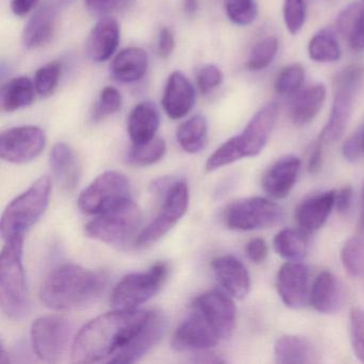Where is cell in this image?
<instances>
[{
  "instance_id": "f6af8a7d",
  "label": "cell",
  "mask_w": 364,
  "mask_h": 364,
  "mask_svg": "<svg viewBox=\"0 0 364 364\" xmlns=\"http://www.w3.org/2000/svg\"><path fill=\"white\" fill-rule=\"evenodd\" d=\"M343 156L347 161H357L362 155L364 154L363 136L362 131H358L357 133L351 135L343 144Z\"/></svg>"
},
{
  "instance_id": "6da1fadb",
  "label": "cell",
  "mask_w": 364,
  "mask_h": 364,
  "mask_svg": "<svg viewBox=\"0 0 364 364\" xmlns=\"http://www.w3.org/2000/svg\"><path fill=\"white\" fill-rule=\"evenodd\" d=\"M149 310H114L84 326L72 343L74 363H124Z\"/></svg>"
},
{
  "instance_id": "1f68e13d",
  "label": "cell",
  "mask_w": 364,
  "mask_h": 364,
  "mask_svg": "<svg viewBox=\"0 0 364 364\" xmlns=\"http://www.w3.org/2000/svg\"><path fill=\"white\" fill-rule=\"evenodd\" d=\"M309 56L315 63H334L341 57V48L336 36L327 29L318 31L311 39Z\"/></svg>"
},
{
  "instance_id": "681fc988",
  "label": "cell",
  "mask_w": 364,
  "mask_h": 364,
  "mask_svg": "<svg viewBox=\"0 0 364 364\" xmlns=\"http://www.w3.org/2000/svg\"><path fill=\"white\" fill-rule=\"evenodd\" d=\"M321 141L314 142L311 146L310 155H309L308 169L310 173L316 174L321 169L323 165V149Z\"/></svg>"
},
{
  "instance_id": "836d02e7",
  "label": "cell",
  "mask_w": 364,
  "mask_h": 364,
  "mask_svg": "<svg viewBox=\"0 0 364 364\" xmlns=\"http://www.w3.org/2000/svg\"><path fill=\"white\" fill-rule=\"evenodd\" d=\"M341 261L351 276H360L364 269V232L357 234L346 240L342 251Z\"/></svg>"
},
{
  "instance_id": "2e32d148",
  "label": "cell",
  "mask_w": 364,
  "mask_h": 364,
  "mask_svg": "<svg viewBox=\"0 0 364 364\" xmlns=\"http://www.w3.org/2000/svg\"><path fill=\"white\" fill-rule=\"evenodd\" d=\"M73 0H48L31 16L23 31L22 41L29 50L41 48L50 42L59 16Z\"/></svg>"
},
{
  "instance_id": "d590c367",
  "label": "cell",
  "mask_w": 364,
  "mask_h": 364,
  "mask_svg": "<svg viewBox=\"0 0 364 364\" xmlns=\"http://www.w3.org/2000/svg\"><path fill=\"white\" fill-rule=\"evenodd\" d=\"M304 69L300 65L284 68L277 76L274 90L281 95H295L301 89L304 82Z\"/></svg>"
},
{
  "instance_id": "ac0fdd59",
  "label": "cell",
  "mask_w": 364,
  "mask_h": 364,
  "mask_svg": "<svg viewBox=\"0 0 364 364\" xmlns=\"http://www.w3.org/2000/svg\"><path fill=\"white\" fill-rule=\"evenodd\" d=\"M213 272L219 284L236 299H244L250 291V276L246 266L233 255H223L212 262Z\"/></svg>"
},
{
  "instance_id": "8fae6325",
  "label": "cell",
  "mask_w": 364,
  "mask_h": 364,
  "mask_svg": "<svg viewBox=\"0 0 364 364\" xmlns=\"http://www.w3.org/2000/svg\"><path fill=\"white\" fill-rule=\"evenodd\" d=\"M73 332L71 321L58 315H48L36 319L31 326V346L38 358L46 362L61 359Z\"/></svg>"
},
{
  "instance_id": "74e56055",
  "label": "cell",
  "mask_w": 364,
  "mask_h": 364,
  "mask_svg": "<svg viewBox=\"0 0 364 364\" xmlns=\"http://www.w3.org/2000/svg\"><path fill=\"white\" fill-rule=\"evenodd\" d=\"M225 8L230 21L240 26L250 25L257 18L255 0H225Z\"/></svg>"
},
{
  "instance_id": "ab89813d",
  "label": "cell",
  "mask_w": 364,
  "mask_h": 364,
  "mask_svg": "<svg viewBox=\"0 0 364 364\" xmlns=\"http://www.w3.org/2000/svg\"><path fill=\"white\" fill-rule=\"evenodd\" d=\"M283 18L285 26L291 35H297L306 18V6L304 0H284L283 6Z\"/></svg>"
},
{
  "instance_id": "83f0119b",
  "label": "cell",
  "mask_w": 364,
  "mask_h": 364,
  "mask_svg": "<svg viewBox=\"0 0 364 364\" xmlns=\"http://www.w3.org/2000/svg\"><path fill=\"white\" fill-rule=\"evenodd\" d=\"M326 87L313 85L296 97L291 107V118L295 124L306 125L314 120L326 101Z\"/></svg>"
},
{
  "instance_id": "ba28073f",
  "label": "cell",
  "mask_w": 364,
  "mask_h": 364,
  "mask_svg": "<svg viewBox=\"0 0 364 364\" xmlns=\"http://www.w3.org/2000/svg\"><path fill=\"white\" fill-rule=\"evenodd\" d=\"M168 272L167 264L159 262L148 272L123 277L112 291V308L114 310H136L159 293L167 279Z\"/></svg>"
},
{
  "instance_id": "4dcf8cb0",
  "label": "cell",
  "mask_w": 364,
  "mask_h": 364,
  "mask_svg": "<svg viewBox=\"0 0 364 364\" xmlns=\"http://www.w3.org/2000/svg\"><path fill=\"white\" fill-rule=\"evenodd\" d=\"M276 252L289 261H299L308 251V238L301 230L285 229L274 238Z\"/></svg>"
},
{
  "instance_id": "30bf717a",
  "label": "cell",
  "mask_w": 364,
  "mask_h": 364,
  "mask_svg": "<svg viewBox=\"0 0 364 364\" xmlns=\"http://www.w3.org/2000/svg\"><path fill=\"white\" fill-rule=\"evenodd\" d=\"M131 184L124 174L106 171L97 176L78 197V208L87 215H99L131 199Z\"/></svg>"
},
{
  "instance_id": "484cf974",
  "label": "cell",
  "mask_w": 364,
  "mask_h": 364,
  "mask_svg": "<svg viewBox=\"0 0 364 364\" xmlns=\"http://www.w3.org/2000/svg\"><path fill=\"white\" fill-rule=\"evenodd\" d=\"M149 57L140 48L121 50L110 65L112 77L124 84L139 82L148 71Z\"/></svg>"
},
{
  "instance_id": "60d3db41",
  "label": "cell",
  "mask_w": 364,
  "mask_h": 364,
  "mask_svg": "<svg viewBox=\"0 0 364 364\" xmlns=\"http://www.w3.org/2000/svg\"><path fill=\"white\" fill-rule=\"evenodd\" d=\"M351 346L355 357L364 363V310L353 308L349 314Z\"/></svg>"
},
{
  "instance_id": "5bb4252c",
  "label": "cell",
  "mask_w": 364,
  "mask_h": 364,
  "mask_svg": "<svg viewBox=\"0 0 364 364\" xmlns=\"http://www.w3.org/2000/svg\"><path fill=\"white\" fill-rule=\"evenodd\" d=\"M193 310L203 315L221 340L231 336L236 323V306L231 297L217 289L206 291L193 302Z\"/></svg>"
},
{
  "instance_id": "9a60e30c",
  "label": "cell",
  "mask_w": 364,
  "mask_h": 364,
  "mask_svg": "<svg viewBox=\"0 0 364 364\" xmlns=\"http://www.w3.org/2000/svg\"><path fill=\"white\" fill-rule=\"evenodd\" d=\"M277 291L283 304L299 309L310 301V272L298 261L283 264L277 276Z\"/></svg>"
},
{
  "instance_id": "b9f144b4",
  "label": "cell",
  "mask_w": 364,
  "mask_h": 364,
  "mask_svg": "<svg viewBox=\"0 0 364 364\" xmlns=\"http://www.w3.org/2000/svg\"><path fill=\"white\" fill-rule=\"evenodd\" d=\"M223 74L214 65H205L197 74V87L202 95H208L223 84Z\"/></svg>"
},
{
  "instance_id": "11a10c76",
  "label": "cell",
  "mask_w": 364,
  "mask_h": 364,
  "mask_svg": "<svg viewBox=\"0 0 364 364\" xmlns=\"http://www.w3.org/2000/svg\"><path fill=\"white\" fill-rule=\"evenodd\" d=\"M362 200H363V208H364V188H363V191H362Z\"/></svg>"
},
{
  "instance_id": "8992f818",
  "label": "cell",
  "mask_w": 364,
  "mask_h": 364,
  "mask_svg": "<svg viewBox=\"0 0 364 364\" xmlns=\"http://www.w3.org/2000/svg\"><path fill=\"white\" fill-rule=\"evenodd\" d=\"M363 80L364 69L360 65H349L336 74L333 80L331 114L319 135L321 144H333L342 137Z\"/></svg>"
},
{
  "instance_id": "bcb514c9",
  "label": "cell",
  "mask_w": 364,
  "mask_h": 364,
  "mask_svg": "<svg viewBox=\"0 0 364 364\" xmlns=\"http://www.w3.org/2000/svg\"><path fill=\"white\" fill-rule=\"evenodd\" d=\"M246 253L248 259L255 264H261L267 257L268 247L263 238H253L247 244Z\"/></svg>"
},
{
  "instance_id": "ee69618b",
  "label": "cell",
  "mask_w": 364,
  "mask_h": 364,
  "mask_svg": "<svg viewBox=\"0 0 364 364\" xmlns=\"http://www.w3.org/2000/svg\"><path fill=\"white\" fill-rule=\"evenodd\" d=\"M361 8V3H353L347 6V7L338 14V18H336V27H338V31H340L344 37L348 38L351 31H353Z\"/></svg>"
},
{
  "instance_id": "8d00e7d4",
  "label": "cell",
  "mask_w": 364,
  "mask_h": 364,
  "mask_svg": "<svg viewBox=\"0 0 364 364\" xmlns=\"http://www.w3.org/2000/svg\"><path fill=\"white\" fill-rule=\"evenodd\" d=\"M61 65L58 63H50L43 65L36 72L35 84L36 91L42 97H50L56 91L60 82Z\"/></svg>"
},
{
  "instance_id": "603a6c76",
  "label": "cell",
  "mask_w": 364,
  "mask_h": 364,
  "mask_svg": "<svg viewBox=\"0 0 364 364\" xmlns=\"http://www.w3.org/2000/svg\"><path fill=\"white\" fill-rule=\"evenodd\" d=\"M344 299L342 282L332 272H323L316 277L310 291V304L321 314L340 311Z\"/></svg>"
},
{
  "instance_id": "f5cc1de1",
  "label": "cell",
  "mask_w": 364,
  "mask_h": 364,
  "mask_svg": "<svg viewBox=\"0 0 364 364\" xmlns=\"http://www.w3.org/2000/svg\"><path fill=\"white\" fill-rule=\"evenodd\" d=\"M198 0H184V10L188 16H193L197 12Z\"/></svg>"
},
{
  "instance_id": "7a4b0ae2",
  "label": "cell",
  "mask_w": 364,
  "mask_h": 364,
  "mask_svg": "<svg viewBox=\"0 0 364 364\" xmlns=\"http://www.w3.org/2000/svg\"><path fill=\"white\" fill-rule=\"evenodd\" d=\"M106 284L107 277L103 272L65 264L46 277L40 289V299L53 310L78 308L100 297Z\"/></svg>"
},
{
  "instance_id": "db71d44e",
  "label": "cell",
  "mask_w": 364,
  "mask_h": 364,
  "mask_svg": "<svg viewBox=\"0 0 364 364\" xmlns=\"http://www.w3.org/2000/svg\"><path fill=\"white\" fill-rule=\"evenodd\" d=\"M362 131V136H363V146H364V127L361 129Z\"/></svg>"
},
{
  "instance_id": "4fadbf2b",
  "label": "cell",
  "mask_w": 364,
  "mask_h": 364,
  "mask_svg": "<svg viewBox=\"0 0 364 364\" xmlns=\"http://www.w3.org/2000/svg\"><path fill=\"white\" fill-rule=\"evenodd\" d=\"M46 144V134L40 127H12L0 136V156L8 163H29L43 152Z\"/></svg>"
},
{
  "instance_id": "d6a6232c",
  "label": "cell",
  "mask_w": 364,
  "mask_h": 364,
  "mask_svg": "<svg viewBox=\"0 0 364 364\" xmlns=\"http://www.w3.org/2000/svg\"><path fill=\"white\" fill-rule=\"evenodd\" d=\"M166 151L165 140L155 137L144 144H133L127 155V161L129 165L135 167H146L161 161L165 156Z\"/></svg>"
},
{
  "instance_id": "d4e9b609",
  "label": "cell",
  "mask_w": 364,
  "mask_h": 364,
  "mask_svg": "<svg viewBox=\"0 0 364 364\" xmlns=\"http://www.w3.org/2000/svg\"><path fill=\"white\" fill-rule=\"evenodd\" d=\"M161 124L159 109L150 102H142L132 110L127 119V132L133 144H144L155 138Z\"/></svg>"
},
{
  "instance_id": "44dd1931",
  "label": "cell",
  "mask_w": 364,
  "mask_h": 364,
  "mask_svg": "<svg viewBox=\"0 0 364 364\" xmlns=\"http://www.w3.org/2000/svg\"><path fill=\"white\" fill-rule=\"evenodd\" d=\"M336 191L317 193L304 199L296 210L300 230L306 234L314 233L323 227L336 208Z\"/></svg>"
},
{
  "instance_id": "f35d334b",
  "label": "cell",
  "mask_w": 364,
  "mask_h": 364,
  "mask_svg": "<svg viewBox=\"0 0 364 364\" xmlns=\"http://www.w3.org/2000/svg\"><path fill=\"white\" fill-rule=\"evenodd\" d=\"M122 107V95L114 87H106L102 90L95 106L93 119L101 121L118 112Z\"/></svg>"
},
{
  "instance_id": "e575fe53",
  "label": "cell",
  "mask_w": 364,
  "mask_h": 364,
  "mask_svg": "<svg viewBox=\"0 0 364 364\" xmlns=\"http://www.w3.org/2000/svg\"><path fill=\"white\" fill-rule=\"evenodd\" d=\"M279 41L276 37L265 38L257 42L251 50L247 61V69L250 71H262L274 61L278 53Z\"/></svg>"
},
{
  "instance_id": "52a82bcc",
  "label": "cell",
  "mask_w": 364,
  "mask_h": 364,
  "mask_svg": "<svg viewBox=\"0 0 364 364\" xmlns=\"http://www.w3.org/2000/svg\"><path fill=\"white\" fill-rule=\"evenodd\" d=\"M141 210L132 201L125 200L114 208L97 215L85 228L88 237L112 246L122 247L132 238L137 237L141 225Z\"/></svg>"
},
{
  "instance_id": "cb8c5ba5",
  "label": "cell",
  "mask_w": 364,
  "mask_h": 364,
  "mask_svg": "<svg viewBox=\"0 0 364 364\" xmlns=\"http://www.w3.org/2000/svg\"><path fill=\"white\" fill-rule=\"evenodd\" d=\"M50 167L63 191L67 193L75 191L82 178V166L71 146L63 142L55 144L50 152Z\"/></svg>"
},
{
  "instance_id": "d6986e66",
  "label": "cell",
  "mask_w": 364,
  "mask_h": 364,
  "mask_svg": "<svg viewBox=\"0 0 364 364\" xmlns=\"http://www.w3.org/2000/svg\"><path fill=\"white\" fill-rule=\"evenodd\" d=\"M196 103V91L188 78L182 72L176 71L168 78L164 90V110L173 120L184 118Z\"/></svg>"
},
{
  "instance_id": "ffe728a7",
  "label": "cell",
  "mask_w": 364,
  "mask_h": 364,
  "mask_svg": "<svg viewBox=\"0 0 364 364\" xmlns=\"http://www.w3.org/2000/svg\"><path fill=\"white\" fill-rule=\"evenodd\" d=\"M300 167L301 161L293 155L278 159L262 178L264 191L274 199H284L297 182Z\"/></svg>"
},
{
  "instance_id": "c3c4849f",
  "label": "cell",
  "mask_w": 364,
  "mask_h": 364,
  "mask_svg": "<svg viewBox=\"0 0 364 364\" xmlns=\"http://www.w3.org/2000/svg\"><path fill=\"white\" fill-rule=\"evenodd\" d=\"M176 46V39H174L173 33L167 27H164L159 31V44H157V50L161 58L166 59L173 52Z\"/></svg>"
},
{
  "instance_id": "7c38bea8",
  "label": "cell",
  "mask_w": 364,
  "mask_h": 364,
  "mask_svg": "<svg viewBox=\"0 0 364 364\" xmlns=\"http://www.w3.org/2000/svg\"><path fill=\"white\" fill-rule=\"evenodd\" d=\"M189 202L188 186L183 181L173 183L166 193L161 212L156 218L138 233L135 244L150 246L169 233L187 212Z\"/></svg>"
},
{
  "instance_id": "816d5d0a",
  "label": "cell",
  "mask_w": 364,
  "mask_h": 364,
  "mask_svg": "<svg viewBox=\"0 0 364 364\" xmlns=\"http://www.w3.org/2000/svg\"><path fill=\"white\" fill-rule=\"evenodd\" d=\"M39 0H11V10L16 16H26L37 7Z\"/></svg>"
},
{
  "instance_id": "7bdbcfd3",
  "label": "cell",
  "mask_w": 364,
  "mask_h": 364,
  "mask_svg": "<svg viewBox=\"0 0 364 364\" xmlns=\"http://www.w3.org/2000/svg\"><path fill=\"white\" fill-rule=\"evenodd\" d=\"M133 3V0H85L89 12L95 16H108L114 12L122 11Z\"/></svg>"
},
{
  "instance_id": "e0dca14e",
  "label": "cell",
  "mask_w": 364,
  "mask_h": 364,
  "mask_svg": "<svg viewBox=\"0 0 364 364\" xmlns=\"http://www.w3.org/2000/svg\"><path fill=\"white\" fill-rule=\"evenodd\" d=\"M220 341L203 315L191 309L189 316L176 329L172 344L178 350H204L216 346Z\"/></svg>"
},
{
  "instance_id": "3957f363",
  "label": "cell",
  "mask_w": 364,
  "mask_h": 364,
  "mask_svg": "<svg viewBox=\"0 0 364 364\" xmlns=\"http://www.w3.org/2000/svg\"><path fill=\"white\" fill-rule=\"evenodd\" d=\"M278 105L268 103L252 117L240 135L221 144L210 157L213 169H220L246 157L257 156L269 139L278 118Z\"/></svg>"
},
{
  "instance_id": "f1b7e54d",
  "label": "cell",
  "mask_w": 364,
  "mask_h": 364,
  "mask_svg": "<svg viewBox=\"0 0 364 364\" xmlns=\"http://www.w3.org/2000/svg\"><path fill=\"white\" fill-rule=\"evenodd\" d=\"M35 84L26 76L12 78L4 85L0 92V104L3 110L14 112L28 107L35 101Z\"/></svg>"
},
{
  "instance_id": "9c48e42d",
  "label": "cell",
  "mask_w": 364,
  "mask_h": 364,
  "mask_svg": "<svg viewBox=\"0 0 364 364\" xmlns=\"http://www.w3.org/2000/svg\"><path fill=\"white\" fill-rule=\"evenodd\" d=\"M281 206L266 198L253 197L230 204L225 212L227 227L236 231L268 229L282 223Z\"/></svg>"
},
{
  "instance_id": "5b68a950",
  "label": "cell",
  "mask_w": 364,
  "mask_h": 364,
  "mask_svg": "<svg viewBox=\"0 0 364 364\" xmlns=\"http://www.w3.org/2000/svg\"><path fill=\"white\" fill-rule=\"evenodd\" d=\"M50 193L52 181L48 176H41L7 206L0 223L5 242L24 237L25 232L36 225L48 210Z\"/></svg>"
},
{
  "instance_id": "7402d4cb",
  "label": "cell",
  "mask_w": 364,
  "mask_h": 364,
  "mask_svg": "<svg viewBox=\"0 0 364 364\" xmlns=\"http://www.w3.org/2000/svg\"><path fill=\"white\" fill-rule=\"evenodd\" d=\"M120 26L118 21L103 16L93 27L87 40V54L95 63L108 60L118 48Z\"/></svg>"
},
{
  "instance_id": "7dc6e473",
  "label": "cell",
  "mask_w": 364,
  "mask_h": 364,
  "mask_svg": "<svg viewBox=\"0 0 364 364\" xmlns=\"http://www.w3.org/2000/svg\"><path fill=\"white\" fill-rule=\"evenodd\" d=\"M347 40H348L349 46L353 50H357V52L364 50V1L362 4V8L360 10L355 27H353V31H351Z\"/></svg>"
},
{
  "instance_id": "277c9868",
  "label": "cell",
  "mask_w": 364,
  "mask_h": 364,
  "mask_svg": "<svg viewBox=\"0 0 364 364\" xmlns=\"http://www.w3.org/2000/svg\"><path fill=\"white\" fill-rule=\"evenodd\" d=\"M24 237L6 240L0 257V306L9 318L22 319L28 314V287L23 265Z\"/></svg>"
},
{
  "instance_id": "f907efd6",
  "label": "cell",
  "mask_w": 364,
  "mask_h": 364,
  "mask_svg": "<svg viewBox=\"0 0 364 364\" xmlns=\"http://www.w3.org/2000/svg\"><path fill=\"white\" fill-rule=\"evenodd\" d=\"M353 200V189L350 186H344L336 193V208L338 213L348 212Z\"/></svg>"
},
{
  "instance_id": "4316f807",
  "label": "cell",
  "mask_w": 364,
  "mask_h": 364,
  "mask_svg": "<svg viewBox=\"0 0 364 364\" xmlns=\"http://www.w3.org/2000/svg\"><path fill=\"white\" fill-rule=\"evenodd\" d=\"M274 359L280 364L318 363L319 355L308 338L298 336H281L274 344Z\"/></svg>"
},
{
  "instance_id": "f546056e",
  "label": "cell",
  "mask_w": 364,
  "mask_h": 364,
  "mask_svg": "<svg viewBox=\"0 0 364 364\" xmlns=\"http://www.w3.org/2000/svg\"><path fill=\"white\" fill-rule=\"evenodd\" d=\"M208 121L203 116H193L184 121L176 131V140L185 152L196 154L205 146Z\"/></svg>"
}]
</instances>
